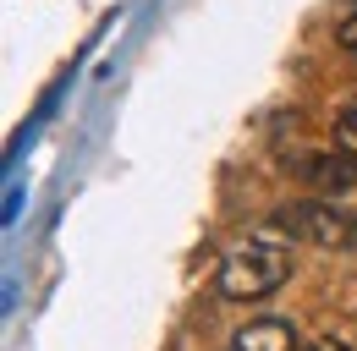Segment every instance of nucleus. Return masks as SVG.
Returning a JSON list of instances; mask_svg holds the SVG:
<instances>
[{
	"instance_id": "nucleus-1",
	"label": "nucleus",
	"mask_w": 357,
	"mask_h": 351,
	"mask_svg": "<svg viewBox=\"0 0 357 351\" xmlns=\"http://www.w3.org/2000/svg\"><path fill=\"white\" fill-rule=\"evenodd\" d=\"M286 274H291L286 242L253 236V242H242V247L220 263V297H231V302H259V297H269V291L286 286Z\"/></svg>"
},
{
	"instance_id": "nucleus-2",
	"label": "nucleus",
	"mask_w": 357,
	"mask_h": 351,
	"mask_svg": "<svg viewBox=\"0 0 357 351\" xmlns=\"http://www.w3.org/2000/svg\"><path fill=\"white\" fill-rule=\"evenodd\" d=\"M275 225H280L286 236H297V242H313V247H352L357 242V219L347 214V209H335V203H324V198H308V203L280 209Z\"/></svg>"
},
{
	"instance_id": "nucleus-3",
	"label": "nucleus",
	"mask_w": 357,
	"mask_h": 351,
	"mask_svg": "<svg viewBox=\"0 0 357 351\" xmlns=\"http://www.w3.org/2000/svg\"><path fill=\"white\" fill-rule=\"evenodd\" d=\"M225 351H297V329L286 318H253L231 335Z\"/></svg>"
},
{
	"instance_id": "nucleus-4",
	"label": "nucleus",
	"mask_w": 357,
	"mask_h": 351,
	"mask_svg": "<svg viewBox=\"0 0 357 351\" xmlns=\"http://www.w3.org/2000/svg\"><path fill=\"white\" fill-rule=\"evenodd\" d=\"M303 176H308L319 192H352V187H357V154H352V148H341V154H319V159L303 165Z\"/></svg>"
},
{
	"instance_id": "nucleus-5",
	"label": "nucleus",
	"mask_w": 357,
	"mask_h": 351,
	"mask_svg": "<svg viewBox=\"0 0 357 351\" xmlns=\"http://www.w3.org/2000/svg\"><path fill=\"white\" fill-rule=\"evenodd\" d=\"M335 143H341V148H352V154H357V99L347 104V110H341V121H335Z\"/></svg>"
},
{
	"instance_id": "nucleus-6",
	"label": "nucleus",
	"mask_w": 357,
	"mask_h": 351,
	"mask_svg": "<svg viewBox=\"0 0 357 351\" xmlns=\"http://www.w3.org/2000/svg\"><path fill=\"white\" fill-rule=\"evenodd\" d=\"M341 44H347V49H352V55H357V11H352V17H347V22H341Z\"/></svg>"
},
{
	"instance_id": "nucleus-7",
	"label": "nucleus",
	"mask_w": 357,
	"mask_h": 351,
	"mask_svg": "<svg viewBox=\"0 0 357 351\" xmlns=\"http://www.w3.org/2000/svg\"><path fill=\"white\" fill-rule=\"evenodd\" d=\"M313 351H347V346H341V341H319Z\"/></svg>"
},
{
	"instance_id": "nucleus-8",
	"label": "nucleus",
	"mask_w": 357,
	"mask_h": 351,
	"mask_svg": "<svg viewBox=\"0 0 357 351\" xmlns=\"http://www.w3.org/2000/svg\"><path fill=\"white\" fill-rule=\"evenodd\" d=\"M352 6H357V0H352Z\"/></svg>"
}]
</instances>
